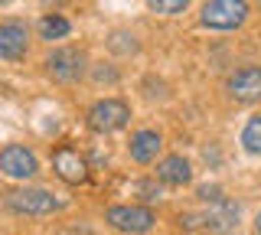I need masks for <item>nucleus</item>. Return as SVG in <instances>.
I'll return each mask as SVG.
<instances>
[{
	"mask_svg": "<svg viewBox=\"0 0 261 235\" xmlns=\"http://www.w3.org/2000/svg\"><path fill=\"white\" fill-rule=\"evenodd\" d=\"M248 20L245 0H206L202 4V23L212 30H235Z\"/></svg>",
	"mask_w": 261,
	"mask_h": 235,
	"instance_id": "f257e3e1",
	"label": "nucleus"
},
{
	"mask_svg": "<svg viewBox=\"0 0 261 235\" xmlns=\"http://www.w3.org/2000/svg\"><path fill=\"white\" fill-rule=\"evenodd\" d=\"M7 206L23 216H46L59 209V199L46 190H13V193H7Z\"/></svg>",
	"mask_w": 261,
	"mask_h": 235,
	"instance_id": "f03ea898",
	"label": "nucleus"
},
{
	"mask_svg": "<svg viewBox=\"0 0 261 235\" xmlns=\"http://www.w3.org/2000/svg\"><path fill=\"white\" fill-rule=\"evenodd\" d=\"M127 118H130V108H127L124 101L105 98V101L92 105V111H88V127H92V131L108 134V131H118V127H124Z\"/></svg>",
	"mask_w": 261,
	"mask_h": 235,
	"instance_id": "7ed1b4c3",
	"label": "nucleus"
},
{
	"mask_svg": "<svg viewBox=\"0 0 261 235\" xmlns=\"http://www.w3.org/2000/svg\"><path fill=\"white\" fill-rule=\"evenodd\" d=\"M36 170H39L36 157L27 147H20V144H10V147L0 150V173L10 176V180H30Z\"/></svg>",
	"mask_w": 261,
	"mask_h": 235,
	"instance_id": "20e7f679",
	"label": "nucleus"
},
{
	"mask_svg": "<svg viewBox=\"0 0 261 235\" xmlns=\"http://www.w3.org/2000/svg\"><path fill=\"white\" fill-rule=\"evenodd\" d=\"M46 69L56 82H75L82 72H85V56L79 49H56V53H49Z\"/></svg>",
	"mask_w": 261,
	"mask_h": 235,
	"instance_id": "39448f33",
	"label": "nucleus"
},
{
	"mask_svg": "<svg viewBox=\"0 0 261 235\" xmlns=\"http://www.w3.org/2000/svg\"><path fill=\"white\" fill-rule=\"evenodd\" d=\"M108 222L121 232H147L153 225V213L144 206H111Z\"/></svg>",
	"mask_w": 261,
	"mask_h": 235,
	"instance_id": "423d86ee",
	"label": "nucleus"
},
{
	"mask_svg": "<svg viewBox=\"0 0 261 235\" xmlns=\"http://www.w3.org/2000/svg\"><path fill=\"white\" fill-rule=\"evenodd\" d=\"M228 95L235 101H258L261 98V69L245 66L239 72H232L228 75Z\"/></svg>",
	"mask_w": 261,
	"mask_h": 235,
	"instance_id": "0eeeda50",
	"label": "nucleus"
},
{
	"mask_svg": "<svg viewBox=\"0 0 261 235\" xmlns=\"http://www.w3.org/2000/svg\"><path fill=\"white\" fill-rule=\"evenodd\" d=\"M30 46V30L23 23H0V59H23Z\"/></svg>",
	"mask_w": 261,
	"mask_h": 235,
	"instance_id": "6e6552de",
	"label": "nucleus"
},
{
	"mask_svg": "<svg viewBox=\"0 0 261 235\" xmlns=\"http://www.w3.org/2000/svg\"><path fill=\"white\" fill-rule=\"evenodd\" d=\"M53 167H56V173H59L65 183H85L88 180L85 160H82L72 147H59V150H56L53 153Z\"/></svg>",
	"mask_w": 261,
	"mask_h": 235,
	"instance_id": "1a4fd4ad",
	"label": "nucleus"
},
{
	"mask_svg": "<svg viewBox=\"0 0 261 235\" xmlns=\"http://www.w3.org/2000/svg\"><path fill=\"white\" fill-rule=\"evenodd\" d=\"M202 222H206L209 229H216V232H228L235 222H239V206L219 196V199H212V209L202 216Z\"/></svg>",
	"mask_w": 261,
	"mask_h": 235,
	"instance_id": "9d476101",
	"label": "nucleus"
},
{
	"mask_svg": "<svg viewBox=\"0 0 261 235\" xmlns=\"http://www.w3.org/2000/svg\"><path fill=\"white\" fill-rule=\"evenodd\" d=\"M157 176H160L163 183H170V186H183V183L193 180V167H190V160H186V157H167L157 167Z\"/></svg>",
	"mask_w": 261,
	"mask_h": 235,
	"instance_id": "9b49d317",
	"label": "nucleus"
},
{
	"mask_svg": "<svg viewBox=\"0 0 261 235\" xmlns=\"http://www.w3.org/2000/svg\"><path fill=\"white\" fill-rule=\"evenodd\" d=\"M160 150V134L157 131H137L130 137V157L137 160V164H150L153 157H157Z\"/></svg>",
	"mask_w": 261,
	"mask_h": 235,
	"instance_id": "f8f14e48",
	"label": "nucleus"
},
{
	"mask_svg": "<svg viewBox=\"0 0 261 235\" xmlns=\"http://www.w3.org/2000/svg\"><path fill=\"white\" fill-rule=\"evenodd\" d=\"M69 20L59 17V13H53V17H46L43 23H39V33H43V39H62V36H69Z\"/></svg>",
	"mask_w": 261,
	"mask_h": 235,
	"instance_id": "ddd939ff",
	"label": "nucleus"
},
{
	"mask_svg": "<svg viewBox=\"0 0 261 235\" xmlns=\"http://www.w3.org/2000/svg\"><path fill=\"white\" fill-rule=\"evenodd\" d=\"M242 144H245L248 153H261V115L248 118V124H245V131H242Z\"/></svg>",
	"mask_w": 261,
	"mask_h": 235,
	"instance_id": "4468645a",
	"label": "nucleus"
},
{
	"mask_svg": "<svg viewBox=\"0 0 261 235\" xmlns=\"http://www.w3.org/2000/svg\"><path fill=\"white\" fill-rule=\"evenodd\" d=\"M147 7L153 13H163V17H176V13H183L190 7V0H147Z\"/></svg>",
	"mask_w": 261,
	"mask_h": 235,
	"instance_id": "2eb2a0df",
	"label": "nucleus"
},
{
	"mask_svg": "<svg viewBox=\"0 0 261 235\" xmlns=\"http://www.w3.org/2000/svg\"><path fill=\"white\" fill-rule=\"evenodd\" d=\"M111 49H118V53H134V49H137V43H134V36H127V33H114Z\"/></svg>",
	"mask_w": 261,
	"mask_h": 235,
	"instance_id": "dca6fc26",
	"label": "nucleus"
},
{
	"mask_svg": "<svg viewBox=\"0 0 261 235\" xmlns=\"http://www.w3.org/2000/svg\"><path fill=\"white\" fill-rule=\"evenodd\" d=\"M134 190H137V193H144V199H150V202L160 196L157 183H150V180H141V183H134Z\"/></svg>",
	"mask_w": 261,
	"mask_h": 235,
	"instance_id": "f3484780",
	"label": "nucleus"
},
{
	"mask_svg": "<svg viewBox=\"0 0 261 235\" xmlns=\"http://www.w3.org/2000/svg\"><path fill=\"white\" fill-rule=\"evenodd\" d=\"M255 229H258V235H261V213H258V219H255Z\"/></svg>",
	"mask_w": 261,
	"mask_h": 235,
	"instance_id": "a211bd4d",
	"label": "nucleus"
},
{
	"mask_svg": "<svg viewBox=\"0 0 261 235\" xmlns=\"http://www.w3.org/2000/svg\"><path fill=\"white\" fill-rule=\"evenodd\" d=\"M0 4H4V0H0Z\"/></svg>",
	"mask_w": 261,
	"mask_h": 235,
	"instance_id": "6ab92c4d",
	"label": "nucleus"
}]
</instances>
